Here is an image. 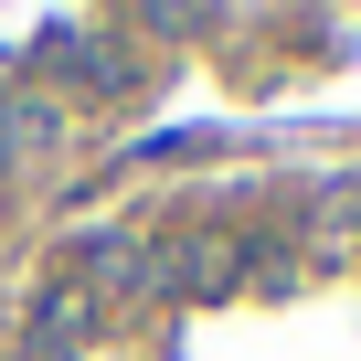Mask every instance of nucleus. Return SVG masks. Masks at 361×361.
I'll return each mask as SVG.
<instances>
[{
  "instance_id": "f257e3e1",
  "label": "nucleus",
  "mask_w": 361,
  "mask_h": 361,
  "mask_svg": "<svg viewBox=\"0 0 361 361\" xmlns=\"http://www.w3.org/2000/svg\"><path fill=\"white\" fill-rule=\"evenodd\" d=\"M234 276H245V245L234 234H180V245L149 255V287L159 298H224Z\"/></svg>"
},
{
  "instance_id": "f03ea898",
  "label": "nucleus",
  "mask_w": 361,
  "mask_h": 361,
  "mask_svg": "<svg viewBox=\"0 0 361 361\" xmlns=\"http://www.w3.org/2000/svg\"><path fill=\"white\" fill-rule=\"evenodd\" d=\"M85 319H96V298H85V287H43V298H32V329H22V340H32L43 361H64V350L85 340Z\"/></svg>"
},
{
  "instance_id": "7ed1b4c3",
  "label": "nucleus",
  "mask_w": 361,
  "mask_h": 361,
  "mask_svg": "<svg viewBox=\"0 0 361 361\" xmlns=\"http://www.w3.org/2000/svg\"><path fill=\"white\" fill-rule=\"evenodd\" d=\"M85 287H96V298H106V287H149V245H138L128 224L85 234Z\"/></svg>"
},
{
  "instance_id": "20e7f679",
  "label": "nucleus",
  "mask_w": 361,
  "mask_h": 361,
  "mask_svg": "<svg viewBox=\"0 0 361 361\" xmlns=\"http://www.w3.org/2000/svg\"><path fill=\"white\" fill-rule=\"evenodd\" d=\"M350 245H361V192H350Z\"/></svg>"
},
{
  "instance_id": "39448f33",
  "label": "nucleus",
  "mask_w": 361,
  "mask_h": 361,
  "mask_svg": "<svg viewBox=\"0 0 361 361\" xmlns=\"http://www.w3.org/2000/svg\"><path fill=\"white\" fill-rule=\"evenodd\" d=\"M0 159H11V149H0Z\"/></svg>"
}]
</instances>
